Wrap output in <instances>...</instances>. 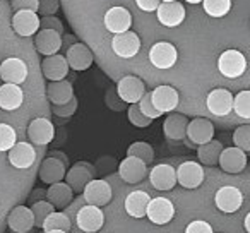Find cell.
<instances>
[{
    "mask_svg": "<svg viewBox=\"0 0 250 233\" xmlns=\"http://www.w3.org/2000/svg\"><path fill=\"white\" fill-rule=\"evenodd\" d=\"M218 70L228 79H236L247 70V59L238 50H225L218 59Z\"/></svg>",
    "mask_w": 250,
    "mask_h": 233,
    "instance_id": "6da1fadb",
    "label": "cell"
},
{
    "mask_svg": "<svg viewBox=\"0 0 250 233\" xmlns=\"http://www.w3.org/2000/svg\"><path fill=\"white\" fill-rule=\"evenodd\" d=\"M214 204L225 214H233L236 212L243 204V194L238 187L233 185H225V187L218 189L214 195Z\"/></svg>",
    "mask_w": 250,
    "mask_h": 233,
    "instance_id": "7a4b0ae2",
    "label": "cell"
},
{
    "mask_svg": "<svg viewBox=\"0 0 250 233\" xmlns=\"http://www.w3.org/2000/svg\"><path fill=\"white\" fill-rule=\"evenodd\" d=\"M104 223V214L101 211V208L93 204H84L83 208L77 211L76 216V225L81 232L84 233H94L103 226Z\"/></svg>",
    "mask_w": 250,
    "mask_h": 233,
    "instance_id": "3957f363",
    "label": "cell"
},
{
    "mask_svg": "<svg viewBox=\"0 0 250 233\" xmlns=\"http://www.w3.org/2000/svg\"><path fill=\"white\" fill-rule=\"evenodd\" d=\"M147 175V163L141 158L127 156L118 165V177L125 184H139L146 178Z\"/></svg>",
    "mask_w": 250,
    "mask_h": 233,
    "instance_id": "277c9868",
    "label": "cell"
},
{
    "mask_svg": "<svg viewBox=\"0 0 250 233\" xmlns=\"http://www.w3.org/2000/svg\"><path fill=\"white\" fill-rule=\"evenodd\" d=\"M117 94L124 103H139L141 98L146 94V86L144 83L136 76H125L118 81L117 84Z\"/></svg>",
    "mask_w": 250,
    "mask_h": 233,
    "instance_id": "5b68a950",
    "label": "cell"
},
{
    "mask_svg": "<svg viewBox=\"0 0 250 233\" xmlns=\"http://www.w3.org/2000/svg\"><path fill=\"white\" fill-rule=\"evenodd\" d=\"M178 52L171 43L168 42H158L149 50V62L153 64L156 69L167 70L177 64Z\"/></svg>",
    "mask_w": 250,
    "mask_h": 233,
    "instance_id": "8992f818",
    "label": "cell"
},
{
    "mask_svg": "<svg viewBox=\"0 0 250 233\" xmlns=\"http://www.w3.org/2000/svg\"><path fill=\"white\" fill-rule=\"evenodd\" d=\"M84 201L86 204H93L98 206V208H103V206H108L111 201V187L106 180H101V178H93L89 184L86 185L83 192Z\"/></svg>",
    "mask_w": 250,
    "mask_h": 233,
    "instance_id": "52a82bcc",
    "label": "cell"
},
{
    "mask_svg": "<svg viewBox=\"0 0 250 233\" xmlns=\"http://www.w3.org/2000/svg\"><path fill=\"white\" fill-rule=\"evenodd\" d=\"M111 48H113L115 55L122 57V59H132L141 50V38L136 33L129 29V31L113 36V40H111Z\"/></svg>",
    "mask_w": 250,
    "mask_h": 233,
    "instance_id": "ba28073f",
    "label": "cell"
},
{
    "mask_svg": "<svg viewBox=\"0 0 250 233\" xmlns=\"http://www.w3.org/2000/svg\"><path fill=\"white\" fill-rule=\"evenodd\" d=\"M38 175L43 184L52 185V184H57V182H62L67 175L65 161L60 160L55 154H50L48 158H45V160L42 161Z\"/></svg>",
    "mask_w": 250,
    "mask_h": 233,
    "instance_id": "9c48e42d",
    "label": "cell"
},
{
    "mask_svg": "<svg viewBox=\"0 0 250 233\" xmlns=\"http://www.w3.org/2000/svg\"><path fill=\"white\" fill-rule=\"evenodd\" d=\"M177 180L184 189H197L204 182V168L197 161H184L177 168Z\"/></svg>",
    "mask_w": 250,
    "mask_h": 233,
    "instance_id": "30bf717a",
    "label": "cell"
},
{
    "mask_svg": "<svg viewBox=\"0 0 250 233\" xmlns=\"http://www.w3.org/2000/svg\"><path fill=\"white\" fill-rule=\"evenodd\" d=\"M233 101L235 96L229 93L225 87H218V89H212L208 94V100H206V106L216 117H226L228 113H231L233 110Z\"/></svg>",
    "mask_w": 250,
    "mask_h": 233,
    "instance_id": "8fae6325",
    "label": "cell"
},
{
    "mask_svg": "<svg viewBox=\"0 0 250 233\" xmlns=\"http://www.w3.org/2000/svg\"><path fill=\"white\" fill-rule=\"evenodd\" d=\"M146 216L154 225H167V223H170L173 219L175 206L167 197H154L151 199L149 206H147Z\"/></svg>",
    "mask_w": 250,
    "mask_h": 233,
    "instance_id": "7c38bea8",
    "label": "cell"
},
{
    "mask_svg": "<svg viewBox=\"0 0 250 233\" xmlns=\"http://www.w3.org/2000/svg\"><path fill=\"white\" fill-rule=\"evenodd\" d=\"M67 62H69V67L77 72L81 70H87L94 62V55L89 50V46L86 43H79L76 42L74 45H70L67 48V55H65Z\"/></svg>",
    "mask_w": 250,
    "mask_h": 233,
    "instance_id": "4fadbf2b",
    "label": "cell"
},
{
    "mask_svg": "<svg viewBox=\"0 0 250 233\" xmlns=\"http://www.w3.org/2000/svg\"><path fill=\"white\" fill-rule=\"evenodd\" d=\"M158 21L167 28H177L185 19V7L175 0V2H161L156 9Z\"/></svg>",
    "mask_w": 250,
    "mask_h": 233,
    "instance_id": "5bb4252c",
    "label": "cell"
},
{
    "mask_svg": "<svg viewBox=\"0 0 250 233\" xmlns=\"http://www.w3.org/2000/svg\"><path fill=\"white\" fill-rule=\"evenodd\" d=\"M93 178H94V168L91 167L89 163H84V161L76 163L65 175V182L72 187V191L76 192V194L84 192L86 185L89 184Z\"/></svg>",
    "mask_w": 250,
    "mask_h": 233,
    "instance_id": "9a60e30c",
    "label": "cell"
},
{
    "mask_svg": "<svg viewBox=\"0 0 250 233\" xmlns=\"http://www.w3.org/2000/svg\"><path fill=\"white\" fill-rule=\"evenodd\" d=\"M132 26V16L125 7H110L104 14V28L113 35L129 31Z\"/></svg>",
    "mask_w": 250,
    "mask_h": 233,
    "instance_id": "2e32d148",
    "label": "cell"
},
{
    "mask_svg": "<svg viewBox=\"0 0 250 233\" xmlns=\"http://www.w3.org/2000/svg\"><path fill=\"white\" fill-rule=\"evenodd\" d=\"M40 16L33 11H18L12 16V29L19 36H33L40 31Z\"/></svg>",
    "mask_w": 250,
    "mask_h": 233,
    "instance_id": "e0dca14e",
    "label": "cell"
},
{
    "mask_svg": "<svg viewBox=\"0 0 250 233\" xmlns=\"http://www.w3.org/2000/svg\"><path fill=\"white\" fill-rule=\"evenodd\" d=\"M218 165L226 173H233V175L240 173V171H243L247 167V153L236 146L225 148L221 156H219Z\"/></svg>",
    "mask_w": 250,
    "mask_h": 233,
    "instance_id": "ac0fdd59",
    "label": "cell"
},
{
    "mask_svg": "<svg viewBox=\"0 0 250 233\" xmlns=\"http://www.w3.org/2000/svg\"><path fill=\"white\" fill-rule=\"evenodd\" d=\"M63 45V38L55 29H40L35 36V46L42 55H55Z\"/></svg>",
    "mask_w": 250,
    "mask_h": 233,
    "instance_id": "d6986e66",
    "label": "cell"
},
{
    "mask_svg": "<svg viewBox=\"0 0 250 233\" xmlns=\"http://www.w3.org/2000/svg\"><path fill=\"white\" fill-rule=\"evenodd\" d=\"M149 182L156 191H171L177 185V170L171 165H156L149 171Z\"/></svg>",
    "mask_w": 250,
    "mask_h": 233,
    "instance_id": "ffe728a7",
    "label": "cell"
},
{
    "mask_svg": "<svg viewBox=\"0 0 250 233\" xmlns=\"http://www.w3.org/2000/svg\"><path fill=\"white\" fill-rule=\"evenodd\" d=\"M28 77V67L18 57L5 59L0 64V79L11 84H22Z\"/></svg>",
    "mask_w": 250,
    "mask_h": 233,
    "instance_id": "44dd1931",
    "label": "cell"
},
{
    "mask_svg": "<svg viewBox=\"0 0 250 233\" xmlns=\"http://www.w3.org/2000/svg\"><path fill=\"white\" fill-rule=\"evenodd\" d=\"M28 137L31 139L33 144L36 146H46L55 137V127L48 119H35L28 127Z\"/></svg>",
    "mask_w": 250,
    "mask_h": 233,
    "instance_id": "7402d4cb",
    "label": "cell"
},
{
    "mask_svg": "<svg viewBox=\"0 0 250 233\" xmlns=\"http://www.w3.org/2000/svg\"><path fill=\"white\" fill-rule=\"evenodd\" d=\"M214 137V126H212L211 120L208 119H194L188 122L187 127V139L190 141L195 146H201L209 141H212Z\"/></svg>",
    "mask_w": 250,
    "mask_h": 233,
    "instance_id": "603a6c76",
    "label": "cell"
},
{
    "mask_svg": "<svg viewBox=\"0 0 250 233\" xmlns=\"http://www.w3.org/2000/svg\"><path fill=\"white\" fill-rule=\"evenodd\" d=\"M7 225L11 232L26 233L31 232L35 228V214H33L31 208L26 206H16L7 216Z\"/></svg>",
    "mask_w": 250,
    "mask_h": 233,
    "instance_id": "cb8c5ba5",
    "label": "cell"
},
{
    "mask_svg": "<svg viewBox=\"0 0 250 233\" xmlns=\"http://www.w3.org/2000/svg\"><path fill=\"white\" fill-rule=\"evenodd\" d=\"M7 153L9 163L14 168H19V170L31 168L33 163L36 161V151L29 143H16L12 149H9Z\"/></svg>",
    "mask_w": 250,
    "mask_h": 233,
    "instance_id": "d4e9b609",
    "label": "cell"
},
{
    "mask_svg": "<svg viewBox=\"0 0 250 233\" xmlns=\"http://www.w3.org/2000/svg\"><path fill=\"white\" fill-rule=\"evenodd\" d=\"M153 93V103L161 113H171L175 108L178 106V101H180V96H178V91L171 86H158Z\"/></svg>",
    "mask_w": 250,
    "mask_h": 233,
    "instance_id": "484cf974",
    "label": "cell"
},
{
    "mask_svg": "<svg viewBox=\"0 0 250 233\" xmlns=\"http://www.w3.org/2000/svg\"><path fill=\"white\" fill-rule=\"evenodd\" d=\"M69 62L63 55H48L45 57V60L42 62V70L43 76L46 77L48 81H62L67 77L69 74Z\"/></svg>",
    "mask_w": 250,
    "mask_h": 233,
    "instance_id": "4316f807",
    "label": "cell"
},
{
    "mask_svg": "<svg viewBox=\"0 0 250 233\" xmlns=\"http://www.w3.org/2000/svg\"><path fill=\"white\" fill-rule=\"evenodd\" d=\"M190 120L182 113H170L163 122V132L167 139L182 141L187 137V127Z\"/></svg>",
    "mask_w": 250,
    "mask_h": 233,
    "instance_id": "83f0119b",
    "label": "cell"
},
{
    "mask_svg": "<svg viewBox=\"0 0 250 233\" xmlns=\"http://www.w3.org/2000/svg\"><path fill=\"white\" fill-rule=\"evenodd\" d=\"M46 201H50L55 209L62 211L74 201V191L67 182H57L52 184L46 191Z\"/></svg>",
    "mask_w": 250,
    "mask_h": 233,
    "instance_id": "f1b7e54d",
    "label": "cell"
},
{
    "mask_svg": "<svg viewBox=\"0 0 250 233\" xmlns=\"http://www.w3.org/2000/svg\"><path fill=\"white\" fill-rule=\"evenodd\" d=\"M24 101V93L19 87V84L5 83L0 86V108L5 111H14Z\"/></svg>",
    "mask_w": 250,
    "mask_h": 233,
    "instance_id": "f546056e",
    "label": "cell"
},
{
    "mask_svg": "<svg viewBox=\"0 0 250 233\" xmlns=\"http://www.w3.org/2000/svg\"><path fill=\"white\" fill-rule=\"evenodd\" d=\"M149 202H151V197L147 192L134 191L127 195V199H125V211H127V214L132 216V218H136V219L144 218L147 212Z\"/></svg>",
    "mask_w": 250,
    "mask_h": 233,
    "instance_id": "4dcf8cb0",
    "label": "cell"
},
{
    "mask_svg": "<svg viewBox=\"0 0 250 233\" xmlns=\"http://www.w3.org/2000/svg\"><path fill=\"white\" fill-rule=\"evenodd\" d=\"M46 96L52 105H63L74 98V87L69 81H50L46 86Z\"/></svg>",
    "mask_w": 250,
    "mask_h": 233,
    "instance_id": "1f68e13d",
    "label": "cell"
},
{
    "mask_svg": "<svg viewBox=\"0 0 250 233\" xmlns=\"http://www.w3.org/2000/svg\"><path fill=\"white\" fill-rule=\"evenodd\" d=\"M223 144L219 141H209L206 144H201L197 148V158L201 163L208 165V167H212V165H218L219 163V156L223 153Z\"/></svg>",
    "mask_w": 250,
    "mask_h": 233,
    "instance_id": "d6a6232c",
    "label": "cell"
},
{
    "mask_svg": "<svg viewBox=\"0 0 250 233\" xmlns=\"http://www.w3.org/2000/svg\"><path fill=\"white\" fill-rule=\"evenodd\" d=\"M45 232H52V230H63V232H70L72 228V221L67 216L65 211H53L48 218L45 219L42 226Z\"/></svg>",
    "mask_w": 250,
    "mask_h": 233,
    "instance_id": "836d02e7",
    "label": "cell"
},
{
    "mask_svg": "<svg viewBox=\"0 0 250 233\" xmlns=\"http://www.w3.org/2000/svg\"><path fill=\"white\" fill-rule=\"evenodd\" d=\"M204 12L211 18H225L231 9V0H204Z\"/></svg>",
    "mask_w": 250,
    "mask_h": 233,
    "instance_id": "e575fe53",
    "label": "cell"
},
{
    "mask_svg": "<svg viewBox=\"0 0 250 233\" xmlns=\"http://www.w3.org/2000/svg\"><path fill=\"white\" fill-rule=\"evenodd\" d=\"M127 156H136L141 158L146 163H151L154 160V149L149 143H144V141H136L129 146L127 149Z\"/></svg>",
    "mask_w": 250,
    "mask_h": 233,
    "instance_id": "d590c367",
    "label": "cell"
},
{
    "mask_svg": "<svg viewBox=\"0 0 250 233\" xmlns=\"http://www.w3.org/2000/svg\"><path fill=\"white\" fill-rule=\"evenodd\" d=\"M31 211L35 214V226L36 228H42L45 219L55 211V206L50 201H36L35 204L31 206Z\"/></svg>",
    "mask_w": 250,
    "mask_h": 233,
    "instance_id": "8d00e7d4",
    "label": "cell"
},
{
    "mask_svg": "<svg viewBox=\"0 0 250 233\" xmlns=\"http://www.w3.org/2000/svg\"><path fill=\"white\" fill-rule=\"evenodd\" d=\"M233 111L240 119H250V89L240 91L233 101Z\"/></svg>",
    "mask_w": 250,
    "mask_h": 233,
    "instance_id": "74e56055",
    "label": "cell"
},
{
    "mask_svg": "<svg viewBox=\"0 0 250 233\" xmlns=\"http://www.w3.org/2000/svg\"><path fill=\"white\" fill-rule=\"evenodd\" d=\"M18 143V134L9 124H0V151H9Z\"/></svg>",
    "mask_w": 250,
    "mask_h": 233,
    "instance_id": "f35d334b",
    "label": "cell"
},
{
    "mask_svg": "<svg viewBox=\"0 0 250 233\" xmlns=\"http://www.w3.org/2000/svg\"><path fill=\"white\" fill-rule=\"evenodd\" d=\"M127 115H129V122L132 124V126H136V127H141V129H144V127H149L151 124H153V119L146 117V115L141 111L139 103L130 105Z\"/></svg>",
    "mask_w": 250,
    "mask_h": 233,
    "instance_id": "ab89813d",
    "label": "cell"
},
{
    "mask_svg": "<svg viewBox=\"0 0 250 233\" xmlns=\"http://www.w3.org/2000/svg\"><path fill=\"white\" fill-rule=\"evenodd\" d=\"M233 144L245 153H250V126H240L233 132Z\"/></svg>",
    "mask_w": 250,
    "mask_h": 233,
    "instance_id": "60d3db41",
    "label": "cell"
},
{
    "mask_svg": "<svg viewBox=\"0 0 250 233\" xmlns=\"http://www.w3.org/2000/svg\"><path fill=\"white\" fill-rule=\"evenodd\" d=\"M139 108H141V111H143L146 117H149V119H158V117H161V111L158 110L156 106H154V103H153V93H146L143 98H141V101H139Z\"/></svg>",
    "mask_w": 250,
    "mask_h": 233,
    "instance_id": "b9f144b4",
    "label": "cell"
},
{
    "mask_svg": "<svg viewBox=\"0 0 250 233\" xmlns=\"http://www.w3.org/2000/svg\"><path fill=\"white\" fill-rule=\"evenodd\" d=\"M76 110H77L76 96H74L70 101H67V103H63V105H52L53 115H57V117H60V119H69V117H72V115L76 113Z\"/></svg>",
    "mask_w": 250,
    "mask_h": 233,
    "instance_id": "7bdbcfd3",
    "label": "cell"
},
{
    "mask_svg": "<svg viewBox=\"0 0 250 233\" xmlns=\"http://www.w3.org/2000/svg\"><path fill=\"white\" fill-rule=\"evenodd\" d=\"M40 29H55V31H59L60 35H62L63 24L55 16H43V19L40 21Z\"/></svg>",
    "mask_w": 250,
    "mask_h": 233,
    "instance_id": "ee69618b",
    "label": "cell"
},
{
    "mask_svg": "<svg viewBox=\"0 0 250 233\" xmlns=\"http://www.w3.org/2000/svg\"><path fill=\"white\" fill-rule=\"evenodd\" d=\"M185 233H212V226L204 219H195V221L188 223Z\"/></svg>",
    "mask_w": 250,
    "mask_h": 233,
    "instance_id": "f6af8a7d",
    "label": "cell"
},
{
    "mask_svg": "<svg viewBox=\"0 0 250 233\" xmlns=\"http://www.w3.org/2000/svg\"><path fill=\"white\" fill-rule=\"evenodd\" d=\"M38 12L42 16H55L59 11V0H38Z\"/></svg>",
    "mask_w": 250,
    "mask_h": 233,
    "instance_id": "bcb514c9",
    "label": "cell"
},
{
    "mask_svg": "<svg viewBox=\"0 0 250 233\" xmlns=\"http://www.w3.org/2000/svg\"><path fill=\"white\" fill-rule=\"evenodd\" d=\"M38 0H12V9L18 11H33L38 12Z\"/></svg>",
    "mask_w": 250,
    "mask_h": 233,
    "instance_id": "7dc6e473",
    "label": "cell"
},
{
    "mask_svg": "<svg viewBox=\"0 0 250 233\" xmlns=\"http://www.w3.org/2000/svg\"><path fill=\"white\" fill-rule=\"evenodd\" d=\"M136 4L144 12H156L158 5L161 4V0H136Z\"/></svg>",
    "mask_w": 250,
    "mask_h": 233,
    "instance_id": "c3c4849f",
    "label": "cell"
},
{
    "mask_svg": "<svg viewBox=\"0 0 250 233\" xmlns=\"http://www.w3.org/2000/svg\"><path fill=\"white\" fill-rule=\"evenodd\" d=\"M243 228H245L247 233H250V212L245 216V219H243Z\"/></svg>",
    "mask_w": 250,
    "mask_h": 233,
    "instance_id": "681fc988",
    "label": "cell"
},
{
    "mask_svg": "<svg viewBox=\"0 0 250 233\" xmlns=\"http://www.w3.org/2000/svg\"><path fill=\"white\" fill-rule=\"evenodd\" d=\"M185 2H188V4H201L204 0H185Z\"/></svg>",
    "mask_w": 250,
    "mask_h": 233,
    "instance_id": "f907efd6",
    "label": "cell"
},
{
    "mask_svg": "<svg viewBox=\"0 0 250 233\" xmlns=\"http://www.w3.org/2000/svg\"><path fill=\"white\" fill-rule=\"evenodd\" d=\"M45 233H69V232H63V230H52V232H45Z\"/></svg>",
    "mask_w": 250,
    "mask_h": 233,
    "instance_id": "816d5d0a",
    "label": "cell"
},
{
    "mask_svg": "<svg viewBox=\"0 0 250 233\" xmlns=\"http://www.w3.org/2000/svg\"><path fill=\"white\" fill-rule=\"evenodd\" d=\"M161 2H175V0H161Z\"/></svg>",
    "mask_w": 250,
    "mask_h": 233,
    "instance_id": "f5cc1de1",
    "label": "cell"
},
{
    "mask_svg": "<svg viewBox=\"0 0 250 233\" xmlns=\"http://www.w3.org/2000/svg\"><path fill=\"white\" fill-rule=\"evenodd\" d=\"M11 233H18V232H11ZM26 233H35V232H33V230H31V232H26Z\"/></svg>",
    "mask_w": 250,
    "mask_h": 233,
    "instance_id": "db71d44e",
    "label": "cell"
},
{
    "mask_svg": "<svg viewBox=\"0 0 250 233\" xmlns=\"http://www.w3.org/2000/svg\"><path fill=\"white\" fill-rule=\"evenodd\" d=\"M249 154H250V153H249Z\"/></svg>",
    "mask_w": 250,
    "mask_h": 233,
    "instance_id": "11a10c76",
    "label": "cell"
}]
</instances>
